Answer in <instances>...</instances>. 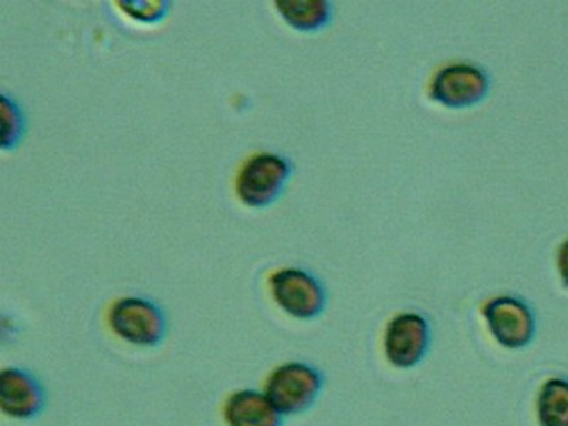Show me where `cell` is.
<instances>
[{
  "instance_id": "obj_1",
  "label": "cell",
  "mask_w": 568,
  "mask_h": 426,
  "mask_svg": "<svg viewBox=\"0 0 568 426\" xmlns=\"http://www.w3.org/2000/svg\"><path fill=\"white\" fill-rule=\"evenodd\" d=\"M323 387V374L314 365L288 362L268 374L265 394L282 415H297L316 404Z\"/></svg>"
},
{
  "instance_id": "obj_2",
  "label": "cell",
  "mask_w": 568,
  "mask_h": 426,
  "mask_svg": "<svg viewBox=\"0 0 568 426\" xmlns=\"http://www.w3.org/2000/svg\"><path fill=\"white\" fill-rule=\"evenodd\" d=\"M106 322L116 337L136 347L159 346L166 334L164 313L145 298H120L111 304Z\"/></svg>"
},
{
  "instance_id": "obj_3",
  "label": "cell",
  "mask_w": 568,
  "mask_h": 426,
  "mask_svg": "<svg viewBox=\"0 0 568 426\" xmlns=\"http://www.w3.org/2000/svg\"><path fill=\"white\" fill-rule=\"evenodd\" d=\"M433 333L428 320L418 313L395 316L385 328V357L394 367L409 369L423 363L430 349Z\"/></svg>"
},
{
  "instance_id": "obj_4",
  "label": "cell",
  "mask_w": 568,
  "mask_h": 426,
  "mask_svg": "<svg viewBox=\"0 0 568 426\" xmlns=\"http://www.w3.org/2000/svg\"><path fill=\"white\" fill-rule=\"evenodd\" d=\"M272 296L288 316L311 320L326 307V292L316 277L301 268H282L271 277Z\"/></svg>"
},
{
  "instance_id": "obj_5",
  "label": "cell",
  "mask_w": 568,
  "mask_h": 426,
  "mask_svg": "<svg viewBox=\"0 0 568 426\" xmlns=\"http://www.w3.org/2000/svg\"><path fill=\"white\" fill-rule=\"evenodd\" d=\"M484 317L491 337L507 349L530 346L536 336V318L519 298L501 296L484 306Z\"/></svg>"
},
{
  "instance_id": "obj_6",
  "label": "cell",
  "mask_w": 568,
  "mask_h": 426,
  "mask_svg": "<svg viewBox=\"0 0 568 426\" xmlns=\"http://www.w3.org/2000/svg\"><path fill=\"white\" fill-rule=\"evenodd\" d=\"M291 169L273 154H257L243 165L237 175L236 192L243 204L261 207L272 204L286 184Z\"/></svg>"
},
{
  "instance_id": "obj_7",
  "label": "cell",
  "mask_w": 568,
  "mask_h": 426,
  "mask_svg": "<svg viewBox=\"0 0 568 426\" xmlns=\"http://www.w3.org/2000/svg\"><path fill=\"white\" fill-rule=\"evenodd\" d=\"M44 404V388L34 374L17 367L0 372V410L7 417L32 419L42 413Z\"/></svg>"
},
{
  "instance_id": "obj_8",
  "label": "cell",
  "mask_w": 568,
  "mask_h": 426,
  "mask_svg": "<svg viewBox=\"0 0 568 426\" xmlns=\"http://www.w3.org/2000/svg\"><path fill=\"white\" fill-rule=\"evenodd\" d=\"M488 91V80L480 70L458 64L439 71L433 84V95L440 103L459 109L478 103Z\"/></svg>"
},
{
  "instance_id": "obj_9",
  "label": "cell",
  "mask_w": 568,
  "mask_h": 426,
  "mask_svg": "<svg viewBox=\"0 0 568 426\" xmlns=\"http://www.w3.org/2000/svg\"><path fill=\"white\" fill-rule=\"evenodd\" d=\"M222 415L227 426H283V415L265 393L256 389L232 393L223 404Z\"/></svg>"
},
{
  "instance_id": "obj_10",
  "label": "cell",
  "mask_w": 568,
  "mask_h": 426,
  "mask_svg": "<svg viewBox=\"0 0 568 426\" xmlns=\"http://www.w3.org/2000/svg\"><path fill=\"white\" fill-rule=\"evenodd\" d=\"M537 419L540 426H568V379L550 378L541 385Z\"/></svg>"
},
{
  "instance_id": "obj_11",
  "label": "cell",
  "mask_w": 568,
  "mask_h": 426,
  "mask_svg": "<svg viewBox=\"0 0 568 426\" xmlns=\"http://www.w3.org/2000/svg\"><path fill=\"white\" fill-rule=\"evenodd\" d=\"M278 12L288 24L298 30H317L329 19V4L322 0L313 2H277Z\"/></svg>"
},
{
  "instance_id": "obj_12",
  "label": "cell",
  "mask_w": 568,
  "mask_h": 426,
  "mask_svg": "<svg viewBox=\"0 0 568 426\" xmlns=\"http://www.w3.org/2000/svg\"><path fill=\"white\" fill-rule=\"evenodd\" d=\"M126 13L134 19L144 20V22H155L162 19L166 13L165 2H121Z\"/></svg>"
},
{
  "instance_id": "obj_13",
  "label": "cell",
  "mask_w": 568,
  "mask_h": 426,
  "mask_svg": "<svg viewBox=\"0 0 568 426\" xmlns=\"http://www.w3.org/2000/svg\"><path fill=\"white\" fill-rule=\"evenodd\" d=\"M10 124V129L3 131V149H8L9 145H13L18 141L20 135V115L17 106L10 104L9 101L3 98L2 100V124Z\"/></svg>"
},
{
  "instance_id": "obj_14",
  "label": "cell",
  "mask_w": 568,
  "mask_h": 426,
  "mask_svg": "<svg viewBox=\"0 0 568 426\" xmlns=\"http://www.w3.org/2000/svg\"><path fill=\"white\" fill-rule=\"evenodd\" d=\"M559 272L562 283L568 287V241L562 243L559 251Z\"/></svg>"
}]
</instances>
